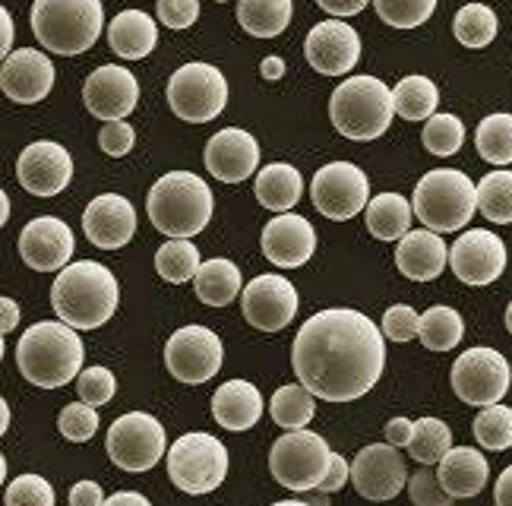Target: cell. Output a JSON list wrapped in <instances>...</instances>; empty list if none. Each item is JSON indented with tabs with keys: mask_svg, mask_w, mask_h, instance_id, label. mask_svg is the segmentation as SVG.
I'll list each match as a JSON object with an SVG mask.
<instances>
[{
	"mask_svg": "<svg viewBox=\"0 0 512 506\" xmlns=\"http://www.w3.org/2000/svg\"><path fill=\"white\" fill-rule=\"evenodd\" d=\"M76 389H80V402L86 405H105L117 393V380L108 367H86V371L76 377Z\"/></svg>",
	"mask_w": 512,
	"mask_h": 506,
	"instance_id": "47",
	"label": "cell"
},
{
	"mask_svg": "<svg viewBox=\"0 0 512 506\" xmlns=\"http://www.w3.org/2000/svg\"><path fill=\"white\" fill-rule=\"evenodd\" d=\"M133 143H136V130L127 121H108L102 133H98V146H102V152H108L111 159H124L133 149Z\"/></svg>",
	"mask_w": 512,
	"mask_h": 506,
	"instance_id": "50",
	"label": "cell"
},
{
	"mask_svg": "<svg viewBox=\"0 0 512 506\" xmlns=\"http://www.w3.org/2000/svg\"><path fill=\"white\" fill-rule=\"evenodd\" d=\"M437 478L452 500L456 497H478L490 481L487 456H481V450H475V446H452L440 462Z\"/></svg>",
	"mask_w": 512,
	"mask_h": 506,
	"instance_id": "28",
	"label": "cell"
},
{
	"mask_svg": "<svg viewBox=\"0 0 512 506\" xmlns=\"http://www.w3.org/2000/svg\"><path fill=\"white\" fill-rule=\"evenodd\" d=\"M411 437H415V421H408V418L386 421V443L389 446H396V450H408Z\"/></svg>",
	"mask_w": 512,
	"mask_h": 506,
	"instance_id": "54",
	"label": "cell"
},
{
	"mask_svg": "<svg viewBox=\"0 0 512 506\" xmlns=\"http://www.w3.org/2000/svg\"><path fill=\"white\" fill-rule=\"evenodd\" d=\"M159 42V26L143 10H121L108 26V45L124 61H143Z\"/></svg>",
	"mask_w": 512,
	"mask_h": 506,
	"instance_id": "29",
	"label": "cell"
},
{
	"mask_svg": "<svg viewBox=\"0 0 512 506\" xmlns=\"http://www.w3.org/2000/svg\"><path fill=\"white\" fill-rule=\"evenodd\" d=\"M86 238L102 250H121L136 235V209L121 193H102L83 212Z\"/></svg>",
	"mask_w": 512,
	"mask_h": 506,
	"instance_id": "24",
	"label": "cell"
},
{
	"mask_svg": "<svg viewBox=\"0 0 512 506\" xmlns=\"http://www.w3.org/2000/svg\"><path fill=\"white\" fill-rule=\"evenodd\" d=\"M4 506H54V488L42 475H19L10 481Z\"/></svg>",
	"mask_w": 512,
	"mask_h": 506,
	"instance_id": "46",
	"label": "cell"
},
{
	"mask_svg": "<svg viewBox=\"0 0 512 506\" xmlns=\"http://www.w3.org/2000/svg\"><path fill=\"white\" fill-rule=\"evenodd\" d=\"M272 506H313V503H301V500H279V503H272Z\"/></svg>",
	"mask_w": 512,
	"mask_h": 506,
	"instance_id": "61",
	"label": "cell"
},
{
	"mask_svg": "<svg viewBox=\"0 0 512 506\" xmlns=\"http://www.w3.org/2000/svg\"><path fill=\"white\" fill-rule=\"evenodd\" d=\"M215 4H228V0H215Z\"/></svg>",
	"mask_w": 512,
	"mask_h": 506,
	"instance_id": "63",
	"label": "cell"
},
{
	"mask_svg": "<svg viewBox=\"0 0 512 506\" xmlns=\"http://www.w3.org/2000/svg\"><path fill=\"white\" fill-rule=\"evenodd\" d=\"M260 76H263V80H269V83L282 80V76H285V61H282V57H266V61L260 64Z\"/></svg>",
	"mask_w": 512,
	"mask_h": 506,
	"instance_id": "59",
	"label": "cell"
},
{
	"mask_svg": "<svg viewBox=\"0 0 512 506\" xmlns=\"http://www.w3.org/2000/svg\"><path fill=\"white\" fill-rule=\"evenodd\" d=\"M212 418L219 421L225 431H250V427L263 418V396L250 380H228L215 389L212 396Z\"/></svg>",
	"mask_w": 512,
	"mask_h": 506,
	"instance_id": "27",
	"label": "cell"
},
{
	"mask_svg": "<svg viewBox=\"0 0 512 506\" xmlns=\"http://www.w3.org/2000/svg\"><path fill=\"white\" fill-rule=\"evenodd\" d=\"M263 257L272 266L282 269H298L304 266L313 253H317V231L304 216L294 212H282L263 228Z\"/></svg>",
	"mask_w": 512,
	"mask_h": 506,
	"instance_id": "23",
	"label": "cell"
},
{
	"mask_svg": "<svg viewBox=\"0 0 512 506\" xmlns=\"http://www.w3.org/2000/svg\"><path fill=\"white\" fill-rule=\"evenodd\" d=\"M478 212L494 225L512 222V171H490L478 184Z\"/></svg>",
	"mask_w": 512,
	"mask_h": 506,
	"instance_id": "38",
	"label": "cell"
},
{
	"mask_svg": "<svg viewBox=\"0 0 512 506\" xmlns=\"http://www.w3.org/2000/svg\"><path fill=\"white\" fill-rule=\"evenodd\" d=\"M396 114L392 92L377 76H348L329 99V118L345 140L370 143L383 136Z\"/></svg>",
	"mask_w": 512,
	"mask_h": 506,
	"instance_id": "5",
	"label": "cell"
},
{
	"mask_svg": "<svg viewBox=\"0 0 512 506\" xmlns=\"http://www.w3.org/2000/svg\"><path fill=\"white\" fill-rule=\"evenodd\" d=\"M411 209L424 222V228L449 235V231L465 228L478 212V187L471 184L465 171L456 168L427 171L415 187Z\"/></svg>",
	"mask_w": 512,
	"mask_h": 506,
	"instance_id": "7",
	"label": "cell"
},
{
	"mask_svg": "<svg viewBox=\"0 0 512 506\" xmlns=\"http://www.w3.org/2000/svg\"><path fill=\"white\" fill-rule=\"evenodd\" d=\"M105 450L124 472H149L165 456V427L149 412H127L108 431Z\"/></svg>",
	"mask_w": 512,
	"mask_h": 506,
	"instance_id": "11",
	"label": "cell"
},
{
	"mask_svg": "<svg viewBox=\"0 0 512 506\" xmlns=\"http://www.w3.org/2000/svg\"><path fill=\"white\" fill-rule=\"evenodd\" d=\"M73 244V231L64 219L42 216L32 219L19 235V257L35 272H57L70 266Z\"/></svg>",
	"mask_w": 512,
	"mask_h": 506,
	"instance_id": "21",
	"label": "cell"
},
{
	"mask_svg": "<svg viewBox=\"0 0 512 506\" xmlns=\"http://www.w3.org/2000/svg\"><path fill=\"white\" fill-rule=\"evenodd\" d=\"M222 339L206 326H184L165 345V367L174 380L200 386L222 371Z\"/></svg>",
	"mask_w": 512,
	"mask_h": 506,
	"instance_id": "14",
	"label": "cell"
},
{
	"mask_svg": "<svg viewBox=\"0 0 512 506\" xmlns=\"http://www.w3.org/2000/svg\"><path fill=\"white\" fill-rule=\"evenodd\" d=\"M304 193L301 171L288 162H272L256 174V200L272 212H291Z\"/></svg>",
	"mask_w": 512,
	"mask_h": 506,
	"instance_id": "30",
	"label": "cell"
},
{
	"mask_svg": "<svg viewBox=\"0 0 512 506\" xmlns=\"http://www.w3.org/2000/svg\"><path fill=\"white\" fill-rule=\"evenodd\" d=\"M105 506H152V503L136 491H117L105 500Z\"/></svg>",
	"mask_w": 512,
	"mask_h": 506,
	"instance_id": "58",
	"label": "cell"
},
{
	"mask_svg": "<svg viewBox=\"0 0 512 506\" xmlns=\"http://www.w3.org/2000/svg\"><path fill=\"white\" fill-rule=\"evenodd\" d=\"M465 333V323L459 310H452L446 304H437L421 314V329H418V339L424 342V348L430 352H452Z\"/></svg>",
	"mask_w": 512,
	"mask_h": 506,
	"instance_id": "36",
	"label": "cell"
},
{
	"mask_svg": "<svg viewBox=\"0 0 512 506\" xmlns=\"http://www.w3.org/2000/svg\"><path fill=\"white\" fill-rule=\"evenodd\" d=\"M329 465H332L329 443L313 431H288L269 450V472L288 491L320 488Z\"/></svg>",
	"mask_w": 512,
	"mask_h": 506,
	"instance_id": "9",
	"label": "cell"
},
{
	"mask_svg": "<svg viewBox=\"0 0 512 506\" xmlns=\"http://www.w3.org/2000/svg\"><path fill=\"white\" fill-rule=\"evenodd\" d=\"M383 329L361 310L329 307L313 314L294 336L291 364L317 399L354 402L367 396L386 367Z\"/></svg>",
	"mask_w": 512,
	"mask_h": 506,
	"instance_id": "1",
	"label": "cell"
},
{
	"mask_svg": "<svg viewBox=\"0 0 512 506\" xmlns=\"http://www.w3.org/2000/svg\"><path fill=\"white\" fill-rule=\"evenodd\" d=\"M478 152L490 165H509L512 162V114H490L478 124Z\"/></svg>",
	"mask_w": 512,
	"mask_h": 506,
	"instance_id": "41",
	"label": "cell"
},
{
	"mask_svg": "<svg viewBox=\"0 0 512 506\" xmlns=\"http://www.w3.org/2000/svg\"><path fill=\"white\" fill-rule=\"evenodd\" d=\"M269 415L285 431H304L313 421V415H317V396L304 383L279 386L269 399Z\"/></svg>",
	"mask_w": 512,
	"mask_h": 506,
	"instance_id": "33",
	"label": "cell"
},
{
	"mask_svg": "<svg viewBox=\"0 0 512 506\" xmlns=\"http://www.w3.org/2000/svg\"><path fill=\"white\" fill-rule=\"evenodd\" d=\"M452 32L465 48H487L497 38V13L484 4H465L452 19Z\"/></svg>",
	"mask_w": 512,
	"mask_h": 506,
	"instance_id": "39",
	"label": "cell"
},
{
	"mask_svg": "<svg viewBox=\"0 0 512 506\" xmlns=\"http://www.w3.org/2000/svg\"><path fill=\"white\" fill-rule=\"evenodd\" d=\"M392 102H396V114L405 121H430L440 105V89L427 76H405L392 89Z\"/></svg>",
	"mask_w": 512,
	"mask_h": 506,
	"instance_id": "34",
	"label": "cell"
},
{
	"mask_svg": "<svg viewBox=\"0 0 512 506\" xmlns=\"http://www.w3.org/2000/svg\"><path fill=\"white\" fill-rule=\"evenodd\" d=\"M310 203L317 206L320 216H326L332 222L354 219L370 203L367 174L358 165H351V162H329V165H323L317 174H313Z\"/></svg>",
	"mask_w": 512,
	"mask_h": 506,
	"instance_id": "12",
	"label": "cell"
},
{
	"mask_svg": "<svg viewBox=\"0 0 512 506\" xmlns=\"http://www.w3.org/2000/svg\"><path fill=\"white\" fill-rule=\"evenodd\" d=\"M83 102L98 121H124L127 114L136 111V102H140V83H136V76L127 67H98L92 70V76H86Z\"/></svg>",
	"mask_w": 512,
	"mask_h": 506,
	"instance_id": "18",
	"label": "cell"
},
{
	"mask_svg": "<svg viewBox=\"0 0 512 506\" xmlns=\"http://www.w3.org/2000/svg\"><path fill=\"white\" fill-rule=\"evenodd\" d=\"M449 266L465 285H490L506 269V244L490 228H471L449 247Z\"/></svg>",
	"mask_w": 512,
	"mask_h": 506,
	"instance_id": "17",
	"label": "cell"
},
{
	"mask_svg": "<svg viewBox=\"0 0 512 506\" xmlns=\"http://www.w3.org/2000/svg\"><path fill=\"white\" fill-rule=\"evenodd\" d=\"M200 266H203L200 250H196L187 238H171L168 244L159 247V253H155V269H159V276L174 285L196 279Z\"/></svg>",
	"mask_w": 512,
	"mask_h": 506,
	"instance_id": "37",
	"label": "cell"
},
{
	"mask_svg": "<svg viewBox=\"0 0 512 506\" xmlns=\"http://www.w3.org/2000/svg\"><path fill=\"white\" fill-rule=\"evenodd\" d=\"M307 64L323 76H345L361 57V35L342 19L317 23L304 38Z\"/></svg>",
	"mask_w": 512,
	"mask_h": 506,
	"instance_id": "19",
	"label": "cell"
},
{
	"mask_svg": "<svg viewBox=\"0 0 512 506\" xmlns=\"http://www.w3.org/2000/svg\"><path fill=\"white\" fill-rule=\"evenodd\" d=\"M244 320L260 329V333H279L294 317H298V291L282 276L263 272L256 276L241 295Z\"/></svg>",
	"mask_w": 512,
	"mask_h": 506,
	"instance_id": "16",
	"label": "cell"
},
{
	"mask_svg": "<svg viewBox=\"0 0 512 506\" xmlns=\"http://www.w3.org/2000/svg\"><path fill=\"white\" fill-rule=\"evenodd\" d=\"M238 23L253 38H275L291 23V0H238Z\"/></svg>",
	"mask_w": 512,
	"mask_h": 506,
	"instance_id": "35",
	"label": "cell"
},
{
	"mask_svg": "<svg viewBox=\"0 0 512 506\" xmlns=\"http://www.w3.org/2000/svg\"><path fill=\"white\" fill-rule=\"evenodd\" d=\"M0 26H4V42H0V54L10 57V42H13V19H10V10H0Z\"/></svg>",
	"mask_w": 512,
	"mask_h": 506,
	"instance_id": "60",
	"label": "cell"
},
{
	"mask_svg": "<svg viewBox=\"0 0 512 506\" xmlns=\"http://www.w3.org/2000/svg\"><path fill=\"white\" fill-rule=\"evenodd\" d=\"M149 219L168 238H193L212 222L215 197L203 178L190 171H171L149 190Z\"/></svg>",
	"mask_w": 512,
	"mask_h": 506,
	"instance_id": "4",
	"label": "cell"
},
{
	"mask_svg": "<svg viewBox=\"0 0 512 506\" xmlns=\"http://www.w3.org/2000/svg\"><path fill=\"white\" fill-rule=\"evenodd\" d=\"M260 165V146H256L253 133L241 127H225L206 143V168L212 178L225 184H241Z\"/></svg>",
	"mask_w": 512,
	"mask_h": 506,
	"instance_id": "25",
	"label": "cell"
},
{
	"mask_svg": "<svg viewBox=\"0 0 512 506\" xmlns=\"http://www.w3.org/2000/svg\"><path fill=\"white\" fill-rule=\"evenodd\" d=\"M54 86V67L48 61V54L23 48L4 57V67H0V89L10 102L19 105H35L42 102Z\"/></svg>",
	"mask_w": 512,
	"mask_h": 506,
	"instance_id": "22",
	"label": "cell"
},
{
	"mask_svg": "<svg viewBox=\"0 0 512 506\" xmlns=\"http://www.w3.org/2000/svg\"><path fill=\"white\" fill-rule=\"evenodd\" d=\"M70 506H105V494L95 481H76L70 488Z\"/></svg>",
	"mask_w": 512,
	"mask_h": 506,
	"instance_id": "53",
	"label": "cell"
},
{
	"mask_svg": "<svg viewBox=\"0 0 512 506\" xmlns=\"http://www.w3.org/2000/svg\"><path fill=\"white\" fill-rule=\"evenodd\" d=\"M494 503L497 506H512V465L500 472V478L494 484Z\"/></svg>",
	"mask_w": 512,
	"mask_h": 506,
	"instance_id": "56",
	"label": "cell"
},
{
	"mask_svg": "<svg viewBox=\"0 0 512 506\" xmlns=\"http://www.w3.org/2000/svg\"><path fill=\"white\" fill-rule=\"evenodd\" d=\"M228 475V450L219 437L190 431L177 437L168 450V478L177 491L200 497L215 491Z\"/></svg>",
	"mask_w": 512,
	"mask_h": 506,
	"instance_id": "8",
	"label": "cell"
},
{
	"mask_svg": "<svg viewBox=\"0 0 512 506\" xmlns=\"http://www.w3.org/2000/svg\"><path fill=\"white\" fill-rule=\"evenodd\" d=\"M196 298L209 307H228L234 298H238V291L244 285L241 279V269L238 263H231L225 257H215V260H206L196 272Z\"/></svg>",
	"mask_w": 512,
	"mask_h": 506,
	"instance_id": "32",
	"label": "cell"
},
{
	"mask_svg": "<svg viewBox=\"0 0 512 506\" xmlns=\"http://www.w3.org/2000/svg\"><path fill=\"white\" fill-rule=\"evenodd\" d=\"M0 314H4V320H0V333H10V329H16V323H19V304L13 298H0Z\"/></svg>",
	"mask_w": 512,
	"mask_h": 506,
	"instance_id": "57",
	"label": "cell"
},
{
	"mask_svg": "<svg viewBox=\"0 0 512 506\" xmlns=\"http://www.w3.org/2000/svg\"><path fill=\"white\" fill-rule=\"evenodd\" d=\"M380 329L389 342H411L421 329V314H415V307H408V304H392L383 314Z\"/></svg>",
	"mask_w": 512,
	"mask_h": 506,
	"instance_id": "48",
	"label": "cell"
},
{
	"mask_svg": "<svg viewBox=\"0 0 512 506\" xmlns=\"http://www.w3.org/2000/svg\"><path fill=\"white\" fill-rule=\"evenodd\" d=\"M380 19L392 29H415L424 26L437 10V0H373Z\"/></svg>",
	"mask_w": 512,
	"mask_h": 506,
	"instance_id": "44",
	"label": "cell"
},
{
	"mask_svg": "<svg viewBox=\"0 0 512 506\" xmlns=\"http://www.w3.org/2000/svg\"><path fill=\"white\" fill-rule=\"evenodd\" d=\"M228 102V83L212 64L193 61L174 70L168 80V105L187 124H209L219 118Z\"/></svg>",
	"mask_w": 512,
	"mask_h": 506,
	"instance_id": "10",
	"label": "cell"
},
{
	"mask_svg": "<svg viewBox=\"0 0 512 506\" xmlns=\"http://www.w3.org/2000/svg\"><path fill=\"white\" fill-rule=\"evenodd\" d=\"M408 497L415 506H452V497L443 491L440 478L433 475L427 465L408 478Z\"/></svg>",
	"mask_w": 512,
	"mask_h": 506,
	"instance_id": "49",
	"label": "cell"
},
{
	"mask_svg": "<svg viewBox=\"0 0 512 506\" xmlns=\"http://www.w3.org/2000/svg\"><path fill=\"white\" fill-rule=\"evenodd\" d=\"M446 263H449V247L443 244V238L437 235V231L418 228V231H408V235L399 241L396 266L408 279L433 282V279L443 276Z\"/></svg>",
	"mask_w": 512,
	"mask_h": 506,
	"instance_id": "26",
	"label": "cell"
},
{
	"mask_svg": "<svg viewBox=\"0 0 512 506\" xmlns=\"http://www.w3.org/2000/svg\"><path fill=\"white\" fill-rule=\"evenodd\" d=\"M452 450V431L440 421V418H418L415 421V437L408 443V456L421 462V465H433L443 462V456Z\"/></svg>",
	"mask_w": 512,
	"mask_h": 506,
	"instance_id": "40",
	"label": "cell"
},
{
	"mask_svg": "<svg viewBox=\"0 0 512 506\" xmlns=\"http://www.w3.org/2000/svg\"><path fill=\"white\" fill-rule=\"evenodd\" d=\"M475 437L484 450H509L512 446V408L509 405H490L481 408L475 418Z\"/></svg>",
	"mask_w": 512,
	"mask_h": 506,
	"instance_id": "42",
	"label": "cell"
},
{
	"mask_svg": "<svg viewBox=\"0 0 512 506\" xmlns=\"http://www.w3.org/2000/svg\"><path fill=\"white\" fill-rule=\"evenodd\" d=\"M159 19L168 29H190L200 19V0H159Z\"/></svg>",
	"mask_w": 512,
	"mask_h": 506,
	"instance_id": "51",
	"label": "cell"
},
{
	"mask_svg": "<svg viewBox=\"0 0 512 506\" xmlns=\"http://www.w3.org/2000/svg\"><path fill=\"white\" fill-rule=\"evenodd\" d=\"M105 26L102 0H35L32 32L45 51L54 54H83L89 51Z\"/></svg>",
	"mask_w": 512,
	"mask_h": 506,
	"instance_id": "6",
	"label": "cell"
},
{
	"mask_svg": "<svg viewBox=\"0 0 512 506\" xmlns=\"http://www.w3.org/2000/svg\"><path fill=\"white\" fill-rule=\"evenodd\" d=\"M506 329H509V333H512V304L506 307Z\"/></svg>",
	"mask_w": 512,
	"mask_h": 506,
	"instance_id": "62",
	"label": "cell"
},
{
	"mask_svg": "<svg viewBox=\"0 0 512 506\" xmlns=\"http://www.w3.org/2000/svg\"><path fill=\"white\" fill-rule=\"evenodd\" d=\"M57 427H61V434L70 440V443H86L95 437L98 431V412L95 405H86V402H70L61 408V418H57Z\"/></svg>",
	"mask_w": 512,
	"mask_h": 506,
	"instance_id": "45",
	"label": "cell"
},
{
	"mask_svg": "<svg viewBox=\"0 0 512 506\" xmlns=\"http://www.w3.org/2000/svg\"><path fill=\"white\" fill-rule=\"evenodd\" d=\"M509 361L494 348H468L452 364V389L465 405L490 408L509 393Z\"/></svg>",
	"mask_w": 512,
	"mask_h": 506,
	"instance_id": "13",
	"label": "cell"
},
{
	"mask_svg": "<svg viewBox=\"0 0 512 506\" xmlns=\"http://www.w3.org/2000/svg\"><path fill=\"white\" fill-rule=\"evenodd\" d=\"M117 301H121V291H117L114 272L95 260L70 263L51 285L54 314L67 326L86 329V333L114 317Z\"/></svg>",
	"mask_w": 512,
	"mask_h": 506,
	"instance_id": "2",
	"label": "cell"
},
{
	"mask_svg": "<svg viewBox=\"0 0 512 506\" xmlns=\"http://www.w3.org/2000/svg\"><path fill=\"white\" fill-rule=\"evenodd\" d=\"M348 481H351V465L339 453H332V465H329V472H326V478H323V484L317 491H323V494L342 491Z\"/></svg>",
	"mask_w": 512,
	"mask_h": 506,
	"instance_id": "52",
	"label": "cell"
},
{
	"mask_svg": "<svg viewBox=\"0 0 512 506\" xmlns=\"http://www.w3.org/2000/svg\"><path fill=\"white\" fill-rule=\"evenodd\" d=\"M351 484L364 500L383 503L408 488L405 459L389 443H370L351 462Z\"/></svg>",
	"mask_w": 512,
	"mask_h": 506,
	"instance_id": "15",
	"label": "cell"
},
{
	"mask_svg": "<svg viewBox=\"0 0 512 506\" xmlns=\"http://www.w3.org/2000/svg\"><path fill=\"white\" fill-rule=\"evenodd\" d=\"M83 339L64 320L29 326L16 345L19 374L42 389H61L83 374Z\"/></svg>",
	"mask_w": 512,
	"mask_h": 506,
	"instance_id": "3",
	"label": "cell"
},
{
	"mask_svg": "<svg viewBox=\"0 0 512 506\" xmlns=\"http://www.w3.org/2000/svg\"><path fill=\"white\" fill-rule=\"evenodd\" d=\"M411 212L415 209H411L402 193H380L364 209L367 231L377 241H402L411 228Z\"/></svg>",
	"mask_w": 512,
	"mask_h": 506,
	"instance_id": "31",
	"label": "cell"
},
{
	"mask_svg": "<svg viewBox=\"0 0 512 506\" xmlns=\"http://www.w3.org/2000/svg\"><path fill=\"white\" fill-rule=\"evenodd\" d=\"M16 178L32 197H57L73 178V159L61 143H32L16 162Z\"/></svg>",
	"mask_w": 512,
	"mask_h": 506,
	"instance_id": "20",
	"label": "cell"
},
{
	"mask_svg": "<svg viewBox=\"0 0 512 506\" xmlns=\"http://www.w3.org/2000/svg\"><path fill=\"white\" fill-rule=\"evenodd\" d=\"M424 149L430 155H456L465 143V127L456 114H433V118L424 124Z\"/></svg>",
	"mask_w": 512,
	"mask_h": 506,
	"instance_id": "43",
	"label": "cell"
},
{
	"mask_svg": "<svg viewBox=\"0 0 512 506\" xmlns=\"http://www.w3.org/2000/svg\"><path fill=\"white\" fill-rule=\"evenodd\" d=\"M317 4L332 16H354V13H361L370 0H317Z\"/></svg>",
	"mask_w": 512,
	"mask_h": 506,
	"instance_id": "55",
	"label": "cell"
}]
</instances>
